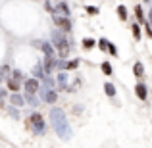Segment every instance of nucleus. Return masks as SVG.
<instances>
[{
    "instance_id": "nucleus-30",
    "label": "nucleus",
    "mask_w": 152,
    "mask_h": 148,
    "mask_svg": "<svg viewBox=\"0 0 152 148\" xmlns=\"http://www.w3.org/2000/svg\"><path fill=\"white\" fill-rule=\"evenodd\" d=\"M145 29H146V35H148V37H152V25L148 21H145Z\"/></svg>"
},
{
    "instance_id": "nucleus-21",
    "label": "nucleus",
    "mask_w": 152,
    "mask_h": 148,
    "mask_svg": "<svg viewBox=\"0 0 152 148\" xmlns=\"http://www.w3.org/2000/svg\"><path fill=\"white\" fill-rule=\"evenodd\" d=\"M100 69H102L104 75H112V73H114V69H112L110 62H102V63H100Z\"/></svg>"
},
{
    "instance_id": "nucleus-7",
    "label": "nucleus",
    "mask_w": 152,
    "mask_h": 148,
    "mask_svg": "<svg viewBox=\"0 0 152 148\" xmlns=\"http://www.w3.org/2000/svg\"><path fill=\"white\" fill-rule=\"evenodd\" d=\"M35 46H39L42 52H45V56H54V44H52V41H39V42H35Z\"/></svg>"
},
{
    "instance_id": "nucleus-8",
    "label": "nucleus",
    "mask_w": 152,
    "mask_h": 148,
    "mask_svg": "<svg viewBox=\"0 0 152 148\" xmlns=\"http://www.w3.org/2000/svg\"><path fill=\"white\" fill-rule=\"evenodd\" d=\"M135 94L139 96V100H146V98H148V87H146L145 83H137V87H135Z\"/></svg>"
},
{
    "instance_id": "nucleus-5",
    "label": "nucleus",
    "mask_w": 152,
    "mask_h": 148,
    "mask_svg": "<svg viewBox=\"0 0 152 148\" xmlns=\"http://www.w3.org/2000/svg\"><path fill=\"white\" fill-rule=\"evenodd\" d=\"M41 93V100L46 104H56V100H58V93H56L52 87H45V89L39 90Z\"/></svg>"
},
{
    "instance_id": "nucleus-16",
    "label": "nucleus",
    "mask_w": 152,
    "mask_h": 148,
    "mask_svg": "<svg viewBox=\"0 0 152 148\" xmlns=\"http://www.w3.org/2000/svg\"><path fill=\"white\" fill-rule=\"evenodd\" d=\"M133 12H135V15H137V21H139V23H145V21H146V17H145V12H142V6H141V4H137Z\"/></svg>"
},
{
    "instance_id": "nucleus-33",
    "label": "nucleus",
    "mask_w": 152,
    "mask_h": 148,
    "mask_svg": "<svg viewBox=\"0 0 152 148\" xmlns=\"http://www.w3.org/2000/svg\"><path fill=\"white\" fill-rule=\"evenodd\" d=\"M0 83H2V71H0Z\"/></svg>"
},
{
    "instance_id": "nucleus-20",
    "label": "nucleus",
    "mask_w": 152,
    "mask_h": 148,
    "mask_svg": "<svg viewBox=\"0 0 152 148\" xmlns=\"http://www.w3.org/2000/svg\"><path fill=\"white\" fill-rule=\"evenodd\" d=\"M131 33H133V37H135V41H139L141 39V35H142V31H141V23H133L131 25Z\"/></svg>"
},
{
    "instance_id": "nucleus-18",
    "label": "nucleus",
    "mask_w": 152,
    "mask_h": 148,
    "mask_svg": "<svg viewBox=\"0 0 152 148\" xmlns=\"http://www.w3.org/2000/svg\"><path fill=\"white\" fill-rule=\"evenodd\" d=\"M81 42H83V48H85V50H91V48H94V46L98 44V41H94V39H89V37H85Z\"/></svg>"
},
{
    "instance_id": "nucleus-27",
    "label": "nucleus",
    "mask_w": 152,
    "mask_h": 148,
    "mask_svg": "<svg viewBox=\"0 0 152 148\" xmlns=\"http://www.w3.org/2000/svg\"><path fill=\"white\" fill-rule=\"evenodd\" d=\"M45 10H46V12H50V15H52V14H56V8L50 4V0H45Z\"/></svg>"
},
{
    "instance_id": "nucleus-26",
    "label": "nucleus",
    "mask_w": 152,
    "mask_h": 148,
    "mask_svg": "<svg viewBox=\"0 0 152 148\" xmlns=\"http://www.w3.org/2000/svg\"><path fill=\"white\" fill-rule=\"evenodd\" d=\"M85 10H87V14H91V15H98V8L96 6H85Z\"/></svg>"
},
{
    "instance_id": "nucleus-13",
    "label": "nucleus",
    "mask_w": 152,
    "mask_h": 148,
    "mask_svg": "<svg viewBox=\"0 0 152 148\" xmlns=\"http://www.w3.org/2000/svg\"><path fill=\"white\" fill-rule=\"evenodd\" d=\"M133 75H135L137 79L145 75V66H142L141 62H135V63H133Z\"/></svg>"
},
{
    "instance_id": "nucleus-4",
    "label": "nucleus",
    "mask_w": 152,
    "mask_h": 148,
    "mask_svg": "<svg viewBox=\"0 0 152 148\" xmlns=\"http://www.w3.org/2000/svg\"><path fill=\"white\" fill-rule=\"evenodd\" d=\"M52 19H54V23L64 31V33H69V31L73 29V23H71L69 15H62V17H60L58 12H56V14H52Z\"/></svg>"
},
{
    "instance_id": "nucleus-32",
    "label": "nucleus",
    "mask_w": 152,
    "mask_h": 148,
    "mask_svg": "<svg viewBox=\"0 0 152 148\" xmlns=\"http://www.w3.org/2000/svg\"><path fill=\"white\" fill-rule=\"evenodd\" d=\"M148 23L152 25V8H150V12H148Z\"/></svg>"
},
{
    "instance_id": "nucleus-23",
    "label": "nucleus",
    "mask_w": 152,
    "mask_h": 148,
    "mask_svg": "<svg viewBox=\"0 0 152 148\" xmlns=\"http://www.w3.org/2000/svg\"><path fill=\"white\" fill-rule=\"evenodd\" d=\"M12 77L18 79V81H25V75H23L21 69H14V71H12Z\"/></svg>"
},
{
    "instance_id": "nucleus-1",
    "label": "nucleus",
    "mask_w": 152,
    "mask_h": 148,
    "mask_svg": "<svg viewBox=\"0 0 152 148\" xmlns=\"http://www.w3.org/2000/svg\"><path fill=\"white\" fill-rule=\"evenodd\" d=\"M50 123H52V129L56 131V135L60 139H69L71 137V127L67 123V117H66L62 108H52L50 110Z\"/></svg>"
},
{
    "instance_id": "nucleus-3",
    "label": "nucleus",
    "mask_w": 152,
    "mask_h": 148,
    "mask_svg": "<svg viewBox=\"0 0 152 148\" xmlns=\"http://www.w3.org/2000/svg\"><path fill=\"white\" fill-rule=\"evenodd\" d=\"M27 121H29V123H27V127H29L35 135L42 137V135L46 133V121H45V117H42V114L35 112V114L29 115V119H27Z\"/></svg>"
},
{
    "instance_id": "nucleus-6",
    "label": "nucleus",
    "mask_w": 152,
    "mask_h": 148,
    "mask_svg": "<svg viewBox=\"0 0 152 148\" xmlns=\"http://www.w3.org/2000/svg\"><path fill=\"white\" fill-rule=\"evenodd\" d=\"M23 87H25V93H33V94H37L39 90H41V79H37V77L25 79Z\"/></svg>"
},
{
    "instance_id": "nucleus-11",
    "label": "nucleus",
    "mask_w": 152,
    "mask_h": 148,
    "mask_svg": "<svg viewBox=\"0 0 152 148\" xmlns=\"http://www.w3.org/2000/svg\"><path fill=\"white\" fill-rule=\"evenodd\" d=\"M10 104L15 108H21L23 104H25V96H21L19 93H12L10 94Z\"/></svg>"
},
{
    "instance_id": "nucleus-31",
    "label": "nucleus",
    "mask_w": 152,
    "mask_h": 148,
    "mask_svg": "<svg viewBox=\"0 0 152 148\" xmlns=\"http://www.w3.org/2000/svg\"><path fill=\"white\" fill-rule=\"evenodd\" d=\"M6 96H8V93H6V90H2V89H0V104H2V100L6 98Z\"/></svg>"
},
{
    "instance_id": "nucleus-28",
    "label": "nucleus",
    "mask_w": 152,
    "mask_h": 148,
    "mask_svg": "<svg viewBox=\"0 0 152 148\" xmlns=\"http://www.w3.org/2000/svg\"><path fill=\"white\" fill-rule=\"evenodd\" d=\"M108 52H110L112 56H118V48H115V44L110 41V44H108Z\"/></svg>"
},
{
    "instance_id": "nucleus-22",
    "label": "nucleus",
    "mask_w": 152,
    "mask_h": 148,
    "mask_svg": "<svg viewBox=\"0 0 152 148\" xmlns=\"http://www.w3.org/2000/svg\"><path fill=\"white\" fill-rule=\"evenodd\" d=\"M25 102H27V104H31V106H37L39 100H37V96H35L33 93H25Z\"/></svg>"
},
{
    "instance_id": "nucleus-34",
    "label": "nucleus",
    "mask_w": 152,
    "mask_h": 148,
    "mask_svg": "<svg viewBox=\"0 0 152 148\" xmlns=\"http://www.w3.org/2000/svg\"><path fill=\"white\" fill-rule=\"evenodd\" d=\"M145 2H152V0H145Z\"/></svg>"
},
{
    "instance_id": "nucleus-12",
    "label": "nucleus",
    "mask_w": 152,
    "mask_h": 148,
    "mask_svg": "<svg viewBox=\"0 0 152 148\" xmlns=\"http://www.w3.org/2000/svg\"><path fill=\"white\" fill-rule=\"evenodd\" d=\"M56 12H58V14H62V15H71L69 6H67V2H64V0H60V2L56 4Z\"/></svg>"
},
{
    "instance_id": "nucleus-2",
    "label": "nucleus",
    "mask_w": 152,
    "mask_h": 148,
    "mask_svg": "<svg viewBox=\"0 0 152 148\" xmlns=\"http://www.w3.org/2000/svg\"><path fill=\"white\" fill-rule=\"evenodd\" d=\"M62 33L64 31H58V29L52 31V44H54V48L60 52V58H66L67 52H69V41H67Z\"/></svg>"
},
{
    "instance_id": "nucleus-19",
    "label": "nucleus",
    "mask_w": 152,
    "mask_h": 148,
    "mask_svg": "<svg viewBox=\"0 0 152 148\" xmlns=\"http://www.w3.org/2000/svg\"><path fill=\"white\" fill-rule=\"evenodd\" d=\"M115 12H118V17L121 19V21H127L129 14H127V8L123 6V4H119V6H118V10H115Z\"/></svg>"
},
{
    "instance_id": "nucleus-29",
    "label": "nucleus",
    "mask_w": 152,
    "mask_h": 148,
    "mask_svg": "<svg viewBox=\"0 0 152 148\" xmlns=\"http://www.w3.org/2000/svg\"><path fill=\"white\" fill-rule=\"evenodd\" d=\"M8 112H10V115H12V117H15V119L19 117V112H18V108H10Z\"/></svg>"
},
{
    "instance_id": "nucleus-17",
    "label": "nucleus",
    "mask_w": 152,
    "mask_h": 148,
    "mask_svg": "<svg viewBox=\"0 0 152 148\" xmlns=\"http://www.w3.org/2000/svg\"><path fill=\"white\" fill-rule=\"evenodd\" d=\"M6 85H8V90H12V93H18V90H19V81H18V79H14V77L8 79Z\"/></svg>"
},
{
    "instance_id": "nucleus-25",
    "label": "nucleus",
    "mask_w": 152,
    "mask_h": 148,
    "mask_svg": "<svg viewBox=\"0 0 152 148\" xmlns=\"http://www.w3.org/2000/svg\"><path fill=\"white\" fill-rule=\"evenodd\" d=\"M81 66V60H71V62H67V69H77V67Z\"/></svg>"
},
{
    "instance_id": "nucleus-14",
    "label": "nucleus",
    "mask_w": 152,
    "mask_h": 148,
    "mask_svg": "<svg viewBox=\"0 0 152 148\" xmlns=\"http://www.w3.org/2000/svg\"><path fill=\"white\" fill-rule=\"evenodd\" d=\"M33 75H35L37 79H45V77H46L45 66H42V63H37V66H35V69H33Z\"/></svg>"
},
{
    "instance_id": "nucleus-35",
    "label": "nucleus",
    "mask_w": 152,
    "mask_h": 148,
    "mask_svg": "<svg viewBox=\"0 0 152 148\" xmlns=\"http://www.w3.org/2000/svg\"><path fill=\"white\" fill-rule=\"evenodd\" d=\"M56 2H60V0H56Z\"/></svg>"
},
{
    "instance_id": "nucleus-24",
    "label": "nucleus",
    "mask_w": 152,
    "mask_h": 148,
    "mask_svg": "<svg viewBox=\"0 0 152 148\" xmlns=\"http://www.w3.org/2000/svg\"><path fill=\"white\" fill-rule=\"evenodd\" d=\"M108 44H110L108 39H100V41H98V48H100L102 52H108Z\"/></svg>"
},
{
    "instance_id": "nucleus-15",
    "label": "nucleus",
    "mask_w": 152,
    "mask_h": 148,
    "mask_svg": "<svg viewBox=\"0 0 152 148\" xmlns=\"http://www.w3.org/2000/svg\"><path fill=\"white\" fill-rule=\"evenodd\" d=\"M104 93H106L110 98L115 96V93H118V90H115V85H114V83H110V81H106V83H104Z\"/></svg>"
},
{
    "instance_id": "nucleus-10",
    "label": "nucleus",
    "mask_w": 152,
    "mask_h": 148,
    "mask_svg": "<svg viewBox=\"0 0 152 148\" xmlns=\"http://www.w3.org/2000/svg\"><path fill=\"white\" fill-rule=\"evenodd\" d=\"M56 83H58V87L62 90H67L69 87H67V73H66V69H62L58 73V77H56Z\"/></svg>"
},
{
    "instance_id": "nucleus-9",
    "label": "nucleus",
    "mask_w": 152,
    "mask_h": 148,
    "mask_svg": "<svg viewBox=\"0 0 152 148\" xmlns=\"http://www.w3.org/2000/svg\"><path fill=\"white\" fill-rule=\"evenodd\" d=\"M56 62L58 60L54 58V56H45V60H42V66H45V71H46V75L52 73V69L56 67Z\"/></svg>"
}]
</instances>
